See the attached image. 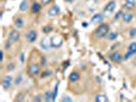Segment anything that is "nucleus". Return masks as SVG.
<instances>
[{
    "label": "nucleus",
    "instance_id": "1",
    "mask_svg": "<svg viewBox=\"0 0 136 102\" xmlns=\"http://www.w3.org/2000/svg\"><path fill=\"white\" fill-rule=\"evenodd\" d=\"M109 33V27L108 24H100L98 26L95 31H94V36L97 39H102L105 37H107Z\"/></svg>",
    "mask_w": 136,
    "mask_h": 102
},
{
    "label": "nucleus",
    "instance_id": "2",
    "mask_svg": "<svg viewBox=\"0 0 136 102\" xmlns=\"http://www.w3.org/2000/svg\"><path fill=\"white\" fill-rule=\"evenodd\" d=\"M40 70H41V65L37 62H34L32 63L30 66H29V70H28V74L29 76L34 78V76H37L40 74Z\"/></svg>",
    "mask_w": 136,
    "mask_h": 102
},
{
    "label": "nucleus",
    "instance_id": "3",
    "mask_svg": "<svg viewBox=\"0 0 136 102\" xmlns=\"http://www.w3.org/2000/svg\"><path fill=\"white\" fill-rule=\"evenodd\" d=\"M50 40H51V47L55 48V49L60 48L63 44V40L60 36H53L50 38Z\"/></svg>",
    "mask_w": 136,
    "mask_h": 102
},
{
    "label": "nucleus",
    "instance_id": "4",
    "mask_svg": "<svg viewBox=\"0 0 136 102\" xmlns=\"http://www.w3.org/2000/svg\"><path fill=\"white\" fill-rule=\"evenodd\" d=\"M21 38V34L17 29H13L10 31L9 35H8V41H10L11 43H17Z\"/></svg>",
    "mask_w": 136,
    "mask_h": 102
},
{
    "label": "nucleus",
    "instance_id": "5",
    "mask_svg": "<svg viewBox=\"0 0 136 102\" xmlns=\"http://www.w3.org/2000/svg\"><path fill=\"white\" fill-rule=\"evenodd\" d=\"M40 47H41V49L45 51L49 50L51 48V40H49L48 37H44L40 41Z\"/></svg>",
    "mask_w": 136,
    "mask_h": 102
},
{
    "label": "nucleus",
    "instance_id": "6",
    "mask_svg": "<svg viewBox=\"0 0 136 102\" xmlns=\"http://www.w3.org/2000/svg\"><path fill=\"white\" fill-rule=\"evenodd\" d=\"M109 58L114 61V62H117V63H121L122 60L124 59V56L120 53V52H114V53H110L109 55Z\"/></svg>",
    "mask_w": 136,
    "mask_h": 102
},
{
    "label": "nucleus",
    "instance_id": "7",
    "mask_svg": "<svg viewBox=\"0 0 136 102\" xmlns=\"http://www.w3.org/2000/svg\"><path fill=\"white\" fill-rule=\"evenodd\" d=\"M37 37H38V34L36 32V30H30L26 35V39L29 43H34L36 42L37 40Z\"/></svg>",
    "mask_w": 136,
    "mask_h": 102
},
{
    "label": "nucleus",
    "instance_id": "8",
    "mask_svg": "<svg viewBox=\"0 0 136 102\" xmlns=\"http://www.w3.org/2000/svg\"><path fill=\"white\" fill-rule=\"evenodd\" d=\"M59 12H60L59 6H58V5H53L52 7L49 8V10L47 11V14H48V16H50V18H55V16H57V15L59 14Z\"/></svg>",
    "mask_w": 136,
    "mask_h": 102
},
{
    "label": "nucleus",
    "instance_id": "9",
    "mask_svg": "<svg viewBox=\"0 0 136 102\" xmlns=\"http://www.w3.org/2000/svg\"><path fill=\"white\" fill-rule=\"evenodd\" d=\"M115 8H116V1L110 0L109 2L107 3V5L105 6L103 12H105V13H111V12L115 10Z\"/></svg>",
    "mask_w": 136,
    "mask_h": 102
},
{
    "label": "nucleus",
    "instance_id": "10",
    "mask_svg": "<svg viewBox=\"0 0 136 102\" xmlns=\"http://www.w3.org/2000/svg\"><path fill=\"white\" fill-rule=\"evenodd\" d=\"M11 83H12V78L10 76H5L1 82V85L5 90H7L11 87Z\"/></svg>",
    "mask_w": 136,
    "mask_h": 102
},
{
    "label": "nucleus",
    "instance_id": "11",
    "mask_svg": "<svg viewBox=\"0 0 136 102\" xmlns=\"http://www.w3.org/2000/svg\"><path fill=\"white\" fill-rule=\"evenodd\" d=\"M103 21V15L101 13H95L93 14V16L91 18V22L93 24H97V23H101Z\"/></svg>",
    "mask_w": 136,
    "mask_h": 102
},
{
    "label": "nucleus",
    "instance_id": "12",
    "mask_svg": "<svg viewBox=\"0 0 136 102\" xmlns=\"http://www.w3.org/2000/svg\"><path fill=\"white\" fill-rule=\"evenodd\" d=\"M122 19H123V22H124L125 24H129V23L133 20V13H132V12H125V13L123 14Z\"/></svg>",
    "mask_w": 136,
    "mask_h": 102
},
{
    "label": "nucleus",
    "instance_id": "13",
    "mask_svg": "<svg viewBox=\"0 0 136 102\" xmlns=\"http://www.w3.org/2000/svg\"><path fill=\"white\" fill-rule=\"evenodd\" d=\"M42 4H40V3H38V2H35V3H33L32 4V6H31V11H32V13H38L40 10H41V6Z\"/></svg>",
    "mask_w": 136,
    "mask_h": 102
},
{
    "label": "nucleus",
    "instance_id": "14",
    "mask_svg": "<svg viewBox=\"0 0 136 102\" xmlns=\"http://www.w3.org/2000/svg\"><path fill=\"white\" fill-rule=\"evenodd\" d=\"M14 27L17 28V29H22L24 25H25V23H24V20L22 19V18H20V16H18V18H15L14 19Z\"/></svg>",
    "mask_w": 136,
    "mask_h": 102
},
{
    "label": "nucleus",
    "instance_id": "15",
    "mask_svg": "<svg viewBox=\"0 0 136 102\" xmlns=\"http://www.w3.org/2000/svg\"><path fill=\"white\" fill-rule=\"evenodd\" d=\"M69 80H70V82H72V83L79 81V80H80V74L77 73V72H73V73L69 76Z\"/></svg>",
    "mask_w": 136,
    "mask_h": 102
},
{
    "label": "nucleus",
    "instance_id": "16",
    "mask_svg": "<svg viewBox=\"0 0 136 102\" xmlns=\"http://www.w3.org/2000/svg\"><path fill=\"white\" fill-rule=\"evenodd\" d=\"M136 0H126L125 2V8L127 9H132L135 7Z\"/></svg>",
    "mask_w": 136,
    "mask_h": 102
},
{
    "label": "nucleus",
    "instance_id": "17",
    "mask_svg": "<svg viewBox=\"0 0 136 102\" xmlns=\"http://www.w3.org/2000/svg\"><path fill=\"white\" fill-rule=\"evenodd\" d=\"M43 98H44V101L46 102L52 101V92L51 91H46L44 96H43Z\"/></svg>",
    "mask_w": 136,
    "mask_h": 102
},
{
    "label": "nucleus",
    "instance_id": "18",
    "mask_svg": "<svg viewBox=\"0 0 136 102\" xmlns=\"http://www.w3.org/2000/svg\"><path fill=\"white\" fill-rule=\"evenodd\" d=\"M95 101L96 102H106V101H108V97H107L106 95H101V94H99V95H97V96L95 97Z\"/></svg>",
    "mask_w": 136,
    "mask_h": 102
},
{
    "label": "nucleus",
    "instance_id": "19",
    "mask_svg": "<svg viewBox=\"0 0 136 102\" xmlns=\"http://www.w3.org/2000/svg\"><path fill=\"white\" fill-rule=\"evenodd\" d=\"M28 9V0H23L22 3L20 4V10L21 11H26Z\"/></svg>",
    "mask_w": 136,
    "mask_h": 102
},
{
    "label": "nucleus",
    "instance_id": "20",
    "mask_svg": "<svg viewBox=\"0 0 136 102\" xmlns=\"http://www.w3.org/2000/svg\"><path fill=\"white\" fill-rule=\"evenodd\" d=\"M118 32H111V33H109V35H108V38H109V41H114V40H116L117 38H118Z\"/></svg>",
    "mask_w": 136,
    "mask_h": 102
},
{
    "label": "nucleus",
    "instance_id": "21",
    "mask_svg": "<svg viewBox=\"0 0 136 102\" xmlns=\"http://www.w3.org/2000/svg\"><path fill=\"white\" fill-rule=\"evenodd\" d=\"M128 51H130L131 53L135 54L136 53V42H132L129 46H128Z\"/></svg>",
    "mask_w": 136,
    "mask_h": 102
},
{
    "label": "nucleus",
    "instance_id": "22",
    "mask_svg": "<svg viewBox=\"0 0 136 102\" xmlns=\"http://www.w3.org/2000/svg\"><path fill=\"white\" fill-rule=\"evenodd\" d=\"M52 31V27L51 26H44L43 28H42V32L44 33V34H49L50 32Z\"/></svg>",
    "mask_w": 136,
    "mask_h": 102
},
{
    "label": "nucleus",
    "instance_id": "23",
    "mask_svg": "<svg viewBox=\"0 0 136 102\" xmlns=\"http://www.w3.org/2000/svg\"><path fill=\"white\" fill-rule=\"evenodd\" d=\"M51 75H52V72H51V71L46 70V71H44V72H42V73H41V78H42V79H45V78L50 76Z\"/></svg>",
    "mask_w": 136,
    "mask_h": 102
},
{
    "label": "nucleus",
    "instance_id": "24",
    "mask_svg": "<svg viewBox=\"0 0 136 102\" xmlns=\"http://www.w3.org/2000/svg\"><path fill=\"white\" fill-rule=\"evenodd\" d=\"M58 86H59V83H57L54 87V91L52 93V101H55L56 99V96H57V92H58Z\"/></svg>",
    "mask_w": 136,
    "mask_h": 102
},
{
    "label": "nucleus",
    "instance_id": "25",
    "mask_svg": "<svg viewBox=\"0 0 136 102\" xmlns=\"http://www.w3.org/2000/svg\"><path fill=\"white\" fill-rule=\"evenodd\" d=\"M22 82H23V75L20 74V75H18L17 78H15V80H14V84H15V85H20Z\"/></svg>",
    "mask_w": 136,
    "mask_h": 102
},
{
    "label": "nucleus",
    "instance_id": "26",
    "mask_svg": "<svg viewBox=\"0 0 136 102\" xmlns=\"http://www.w3.org/2000/svg\"><path fill=\"white\" fill-rule=\"evenodd\" d=\"M46 64H47V59H46L45 56H42L41 59H40V65L42 67H44V66H46Z\"/></svg>",
    "mask_w": 136,
    "mask_h": 102
},
{
    "label": "nucleus",
    "instance_id": "27",
    "mask_svg": "<svg viewBox=\"0 0 136 102\" xmlns=\"http://www.w3.org/2000/svg\"><path fill=\"white\" fill-rule=\"evenodd\" d=\"M25 98H26V95H25V94H23V93H21V94H19V95L17 96L15 101H24V100H25Z\"/></svg>",
    "mask_w": 136,
    "mask_h": 102
},
{
    "label": "nucleus",
    "instance_id": "28",
    "mask_svg": "<svg viewBox=\"0 0 136 102\" xmlns=\"http://www.w3.org/2000/svg\"><path fill=\"white\" fill-rule=\"evenodd\" d=\"M6 69H7L8 72H12V71L15 69V64H14L13 62H10V63L7 64V67H6Z\"/></svg>",
    "mask_w": 136,
    "mask_h": 102
},
{
    "label": "nucleus",
    "instance_id": "29",
    "mask_svg": "<svg viewBox=\"0 0 136 102\" xmlns=\"http://www.w3.org/2000/svg\"><path fill=\"white\" fill-rule=\"evenodd\" d=\"M129 35H130V37H131V38L135 37L136 36V28H132V29H130V30H129Z\"/></svg>",
    "mask_w": 136,
    "mask_h": 102
},
{
    "label": "nucleus",
    "instance_id": "30",
    "mask_svg": "<svg viewBox=\"0 0 136 102\" xmlns=\"http://www.w3.org/2000/svg\"><path fill=\"white\" fill-rule=\"evenodd\" d=\"M132 55H133V53H131L130 51H127V53L124 55V60H128Z\"/></svg>",
    "mask_w": 136,
    "mask_h": 102
},
{
    "label": "nucleus",
    "instance_id": "31",
    "mask_svg": "<svg viewBox=\"0 0 136 102\" xmlns=\"http://www.w3.org/2000/svg\"><path fill=\"white\" fill-rule=\"evenodd\" d=\"M61 101L62 102H72L73 101V99H72L71 97H69V96H63V97L61 98Z\"/></svg>",
    "mask_w": 136,
    "mask_h": 102
},
{
    "label": "nucleus",
    "instance_id": "32",
    "mask_svg": "<svg viewBox=\"0 0 136 102\" xmlns=\"http://www.w3.org/2000/svg\"><path fill=\"white\" fill-rule=\"evenodd\" d=\"M123 14H124V12H123L122 10L118 11V12H117V14H116V16H115V20H116V21H117V20H119L121 16H123Z\"/></svg>",
    "mask_w": 136,
    "mask_h": 102
},
{
    "label": "nucleus",
    "instance_id": "33",
    "mask_svg": "<svg viewBox=\"0 0 136 102\" xmlns=\"http://www.w3.org/2000/svg\"><path fill=\"white\" fill-rule=\"evenodd\" d=\"M51 2H52V0H41L42 6H46V5H48L49 3H51Z\"/></svg>",
    "mask_w": 136,
    "mask_h": 102
},
{
    "label": "nucleus",
    "instance_id": "34",
    "mask_svg": "<svg viewBox=\"0 0 136 102\" xmlns=\"http://www.w3.org/2000/svg\"><path fill=\"white\" fill-rule=\"evenodd\" d=\"M33 101L34 102H41L42 101V97L39 96V95H37V96H35V97L33 98Z\"/></svg>",
    "mask_w": 136,
    "mask_h": 102
},
{
    "label": "nucleus",
    "instance_id": "35",
    "mask_svg": "<svg viewBox=\"0 0 136 102\" xmlns=\"http://www.w3.org/2000/svg\"><path fill=\"white\" fill-rule=\"evenodd\" d=\"M20 59H21V62H22V63L25 62V54H24V53H21V55H20Z\"/></svg>",
    "mask_w": 136,
    "mask_h": 102
},
{
    "label": "nucleus",
    "instance_id": "36",
    "mask_svg": "<svg viewBox=\"0 0 136 102\" xmlns=\"http://www.w3.org/2000/svg\"><path fill=\"white\" fill-rule=\"evenodd\" d=\"M0 56H1V59H0V61H1V62H3V59H4V51H3V50L0 51Z\"/></svg>",
    "mask_w": 136,
    "mask_h": 102
},
{
    "label": "nucleus",
    "instance_id": "37",
    "mask_svg": "<svg viewBox=\"0 0 136 102\" xmlns=\"http://www.w3.org/2000/svg\"><path fill=\"white\" fill-rule=\"evenodd\" d=\"M69 63H70V61L68 60L67 62H65V64H63V69H67L68 66H69Z\"/></svg>",
    "mask_w": 136,
    "mask_h": 102
},
{
    "label": "nucleus",
    "instance_id": "38",
    "mask_svg": "<svg viewBox=\"0 0 136 102\" xmlns=\"http://www.w3.org/2000/svg\"><path fill=\"white\" fill-rule=\"evenodd\" d=\"M67 2H69V3H72V2H74V0H66Z\"/></svg>",
    "mask_w": 136,
    "mask_h": 102
},
{
    "label": "nucleus",
    "instance_id": "39",
    "mask_svg": "<svg viewBox=\"0 0 136 102\" xmlns=\"http://www.w3.org/2000/svg\"><path fill=\"white\" fill-rule=\"evenodd\" d=\"M134 64H135V65H136V59H135V60H134Z\"/></svg>",
    "mask_w": 136,
    "mask_h": 102
}]
</instances>
